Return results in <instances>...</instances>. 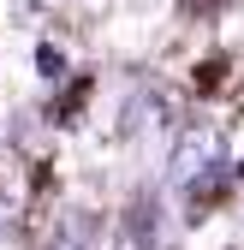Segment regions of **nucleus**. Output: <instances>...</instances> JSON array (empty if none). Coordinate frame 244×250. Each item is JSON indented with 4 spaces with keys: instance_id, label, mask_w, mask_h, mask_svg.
Instances as JSON below:
<instances>
[{
    "instance_id": "39448f33",
    "label": "nucleus",
    "mask_w": 244,
    "mask_h": 250,
    "mask_svg": "<svg viewBox=\"0 0 244 250\" xmlns=\"http://www.w3.org/2000/svg\"><path fill=\"white\" fill-rule=\"evenodd\" d=\"M48 250H89V227H83V221H78V227H66Z\"/></svg>"
},
{
    "instance_id": "f257e3e1",
    "label": "nucleus",
    "mask_w": 244,
    "mask_h": 250,
    "mask_svg": "<svg viewBox=\"0 0 244 250\" xmlns=\"http://www.w3.org/2000/svg\"><path fill=\"white\" fill-rule=\"evenodd\" d=\"M226 161V131L215 119H197V125H185V131L173 137V179L179 185H197L203 173H215Z\"/></svg>"
},
{
    "instance_id": "f03ea898",
    "label": "nucleus",
    "mask_w": 244,
    "mask_h": 250,
    "mask_svg": "<svg viewBox=\"0 0 244 250\" xmlns=\"http://www.w3.org/2000/svg\"><path fill=\"white\" fill-rule=\"evenodd\" d=\"M119 250H161V208L155 197H137L119 221Z\"/></svg>"
},
{
    "instance_id": "20e7f679",
    "label": "nucleus",
    "mask_w": 244,
    "mask_h": 250,
    "mask_svg": "<svg viewBox=\"0 0 244 250\" xmlns=\"http://www.w3.org/2000/svg\"><path fill=\"white\" fill-rule=\"evenodd\" d=\"M36 72H42L48 83H60V78H66V54H60L54 42H42V48H36Z\"/></svg>"
},
{
    "instance_id": "7ed1b4c3",
    "label": "nucleus",
    "mask_w": 244,
    "mask_h": 250,
    "mask_svg": "<svg viewBox=\"0 0 244 250\" xmlns=\"http://www.w3.org/2000/svg\"><path fill=\"white\" fill-rule=\"evenodd\" d=\"M18 214H24V173H18V161H0V232Z\"/></svg>"
}]
</instances>
